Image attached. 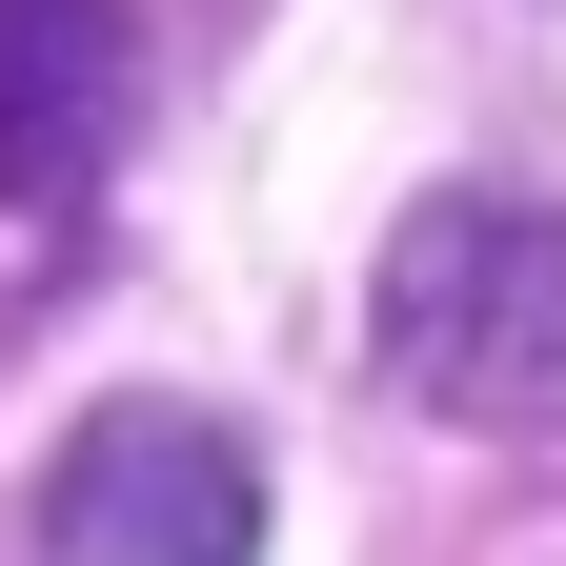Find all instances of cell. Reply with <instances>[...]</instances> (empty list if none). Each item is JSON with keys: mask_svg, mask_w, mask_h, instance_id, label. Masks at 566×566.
I'll return each instance as SVG.
<instances>
[{"mask_svg": "<svg viewBox=\"0 0 566 566\" xmlns=\"http://www.w3.org/2000/svg\"><path fill=\"white\" fill-rule=\"evenodd\" d=\"M142 122V21L122 0H0V202H82Z\"/></svg>", "mask_w": 566, "mask_h": 566, "instance_id": "3957f363", "label": "cell"}, {"mask_svg": "<svg viewBox=\"0 0 566 566\" xmlns=\"http://www.w3.org/2000/svg\"><path fill=\"white\" fill-rule=\"evenodd\" d=\"M385 385L405 405H465V424H506V405H566V223L506 182H446L424 223L385 243Z\"/></svg>", "mask_w": 566, "mask_h": 566, "instance_id": "6da1fadb", "label": "cell"}, {"mask_svg": "<svg viewBox=\"0 0 566 566\" xmlns=\"http://www.w3.org/2000/svg\"><path fill=\"white\" fill-rule=\"evenodd\" d=\"M41 566H243L263 546V465H243V424H202V405H102L82 446L41 465Z\"/></svg>", "mask_w": 566, "mask_h": 566, "instance_id": "7a4b0ae2", "label": "cell"}]
</instances>
